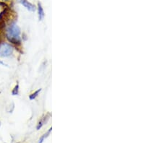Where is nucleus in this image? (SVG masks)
Listing matches in <instances>:
<instances>
[{
	"instance_id": "obj_7",
	"label": "nucleus",
	"mask_w": 163,
	"mask_h": 143,
	"mask_svg": "<svg viewBox=\"0 0 163 143\" xmlns=\"http://www.w3.org/2000/svg\"><path fill=\"white\" fill-rule=\"evenodd\" d=\"M18 93H19V85L17 84L15 87H14V89L12 90V96H17V95H18Z\"/></svg>"
},
{
	"instance_id": "obj_3",
	"label": "nucleus",
	"mask_w": 163,
	"mask_h": 143,
	"mask_svg": "<svg viewBox=\"0 0 163 143\" xmlns=\"http://www.w3.org/2000/svg\"><path fill=\"white\" fill-rule=\"evenodd\" d=\"M18 1L21 5H23L28 10H29L30 12H35V6L34 5H32L31 3H30L29 2H28L27 0H18Z\"/></svg>"
},
{
	"instance_id": "obj_9",
	"label": "nucleus",
	"mask_w": 163,
	"mask_h": 143,
	"mask_svg": "<svg viewBox=\"0 0 163 143\" xmlns=\"http://www.w3.org/2000/svg\"><path fill=\"white\" fill-rule=\"evenodd\" d=\"M0 65H4V66H7V64L5 63H4L3 62H2L1 60H0Z\"/></svg>"
},
{
	"instance_id": "obj_1",
	"label": "nucleus",
	"mask_w": 163,
	"mask_h": 143,
	"mask_svg": "<svg viewBox=\"0 0 163 143\" xmlns=\"http://www.w3.org/2000/svg\"><path fill=\"white\" fill-rule=\"evenodd\" d=\"M20 33V28L15 23H11L6 29V37L7 40L15 45H19L21 43Z\"/></svg>"
},
{
	"instance_id": "obj_8",
	"label": "nucleus",
	"mask_w": 163,
	"mask_h": 143,
	"mask_svg": "<svg viewBox=\"0 0 163 143\" xmlns=\"http://www.w3.org/2000/svg\"><path fill=\"white\" fill-rule=\"evenodd\" d=\"M43 125H44V121H40V122L38 124L37 126H36V129H37V130H39L41 127L43 126Z\"/></svg>"
},
{
	"instance_id": "obj_4",
	"label": "nucleus",
	"mask_w": 163,
	"mask_h": 143,
	"mask_svg": "<svg viewBox=\"0 0 163 143\" xmlns=\"http://www.w3.org/2000/svg\"><path fill=\"white\" fill-rule=\"evenodd\" d=\"M38 14H39V20H42L44 17V12L40 2L38 3Z\"/></svg>"
},
{
	"instance_id": "obj_6",
	"label": "nucleus",
	"mask_w": 163,
	"mask_h": 143,
	"mask_svg": "<svg viewBox=\"0 0 163 143\" xmlns=\"http://www.w3.org/2000/svg\"><path fill=\"white\" fill-rule=\"evenodd\" d=\"M52 128L51 127L49 129V131L47 132V134H44L42 137H41V138H40V139H39V143H43V142H44V139L46 137H48V135L50 134V132H52Z\"/></svg>"
},
{
	"instance_id": "obj_5",
	"label": "nucleus",
	"mask_w": 163,
	"mask_h": 143,
	"mask_svg": "<svg viewBox=\"0 0 163 143\" xmlns=\"http://www.w3.org/2000/svg\"><path fill=\"white\" fill-rule=\"evenodd\" d=\"M41 91V89H39L38 90H36L35 92H34V93H32V94H30L29 96V99L30 100H34L38 96V95H39V93Z\"/></svg>"
},
{
	"instance_id": "obj_2",
	"label": "nucleus",
	"mask_w": 163,
	"mask_h": 143,
	"mask_svg": "<svg viewBox=\"0 0 163 143\" xmlns=\"http://www.w3.org/2000/svg\"><path fill=\"white\" fill-rule=\"evenodd\" d=\"M13 46L7 42H0V57H9L13 53Z\"/></svg>"
},
{
	"instance_id": "obj_10",
	"label": "nucleus",
	"mask_w": 163,
	"mask_h": 143,
	"mask_svg": "<svg viewBox=\"0 0 163 143\" xmlns=\"http://www.w3.org/2000/svg\"><path fill=\"white\" fill-rule=\"evenodd\" d=\"M0 126H1V122H0Z\"/></svg>"
}]
</instances>
